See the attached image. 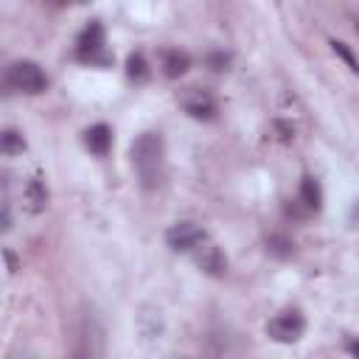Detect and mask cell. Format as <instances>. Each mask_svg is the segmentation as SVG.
I'll use <instances>...</instances> for the list:
<instances>
[{
    "mask_svg": "<svg viewBox=\"0 0 359 359\" xmlns=\"http://www.w3.org/2000/svg\"><path fill=\"white\" fill-rule=\"evenodd\" d=\"M132 163L140 174L143 189H154L163 177V138L160 132H143L132 143Z\"/></svg>",
    "mask_w": 359,
    "mask_h": 359,
    "instance_id": "1",
    "label": "cell"
},
{
    "mask_svg": "<svg viewBox=\"0 0 359 359\" xmlns=\"http://www.w3.org/2000/svg\"><path fill=\"white\" fill-rule=\"evenodd\" d=\"M6 85L17 93H26V96H37L48 87V76L43 73V68L37 62H15L9 65L6 71Z\"/></svg>",
    "mask_w": 359,
    "mask_h": 359,
    "instance_id": "2",
    "label": "cell"
},
{
    "mask_svg": "<svg viewBox=\"0 0 359 359\" xmlns=\"http://www.w3.org/2000/svg\"><path fill=\"white\" fill-rule=\"evenodd\" d=\"M177 101L197 121H214L217 118V98L203 87H183L177 93Z\"/></svg>",
    "mask_w": 359,
    "mask_h": 359,
    "instance_id": "3",
    "label": "cell"
},
{
    "mask_svg": "<svg viewBox=\"0 0 359 359\" xmlns=\"http://www.w3.org/2000/svg\"><path fill=\"white\" fill-rule=\"evenodd\" d=\"M303 328H306V320L300 312H281L275 314L270 323H267V337L275 339V342H295L303 337Z\"/></svg>",
    "mask_w": 359,
    "mask_h": 359,
    "instance_id": "4",
    "label": "cell"
},
{
    "mask_svg": "<svg viewBox=\"0 0 359 359\" xmlns=\"http://www.w3.org/2000/svg\"><path fill=\"white\" fill-rule=\"evenodd\" d=\"M166 242L174 253H189V250H197L203 242H205V230L194 222H177L168 233H166Z\"/></svg>",
    "mask_w": 359,
    "mask_h": 359,
    "instance_id": "5",
    "label": "cell"
},
{
    "mask_svg": "<svg viewBox=\"0 0 359 359\" xmlns=\"http://www.w3.org/2000/svg\"><path fill=\"white\" fill-rule=\"evenodd\" d=\"M194 261H197V267H200L205 275H211V278H225V275H228V258H225V253H222L217 244H211V242H203V244L194 250Z\"/></svg>",
    "mask_w": 359,
    "mask_h": 359,
    "instance_id": "6",
    "label": "cell"
},
{
    "mask_svg": "<svg viewBox=\"0 0 359 359\" xmlns=\"http://www.w3.org/2000/svg\"><path fill=\"white\" fill-rule=\"evenodd\" d=\"M76 45H79L76 51H79L82 59H90V62L101 59V62H107V57H101V51H104V26L98 20H90L87 23V29L79 34V43Z\"/></svg>",
    "mask_w": 359,
    "mask_h": 359,
    "instance_id": "7",
    "label": "cell"
},
{
    "mask_svg": "<svg viewBox=\"0 0 359 359\" xmlns=\"http://www.w3.org/2000/svg\"><path fill=\"white\" fill-rule=\"evenodd\" d=\"M160 68L166 79H180L183 73H189L191 68V57L180 48H163L160 51Z\"/></svg>",
    "mask_w": 359,
    "mask_h": 359,
    "instance_id": "8",
    "label": "cell"
},
{
    "mask_svg": "<svg viewBox=\"0 0 359 359\" xmlns=\"http://www.w3.org/2000/svg\"><path fill=\"white\" fill-rule=\"evenodd\" d=\"M45 205H48V189H45V183L40 177H31L26 183V189H23V208L29 214H43Z\"/></svg>",
    "mask_w": 359,
    "mask_h": 359,
    "instance_id": "9",
    "label": "cell"
},
{
    "mask_svg": "<svg viewBox=\"0 0 359 359\" xmlns=\"http://www.w3.org/2000/svg\"><path fill=\"white\" fill-rule=\"evenodd\" d=\"M85 146H87L93 154L104 157V154L110 152V146H112V129H110L107 124H96V126H90V129L85 132Z\"/></svg>",
    "mask_w": 359,
    "mask_h": 359,
    "instance_id": "10",
    "label": "cell"
},
{
    "mask_svg": "<svg viewBox=\"0 0 359 359\" xmlns=\"http://www.w3.org/2000/svg\"><path fill=\"white\" fill-rule=\"evenodd\" d=\"M300 203H303L309 211H320V205H323V191H320V186H317L314 177H303V180H300Z\"/></svg>",
    "mask_w": 359,
    "mask_h": 359,
    "instance_id": "11",
    "label": "cell"
},
{
    "mask_svg": "<svg viewBox=\"0 0 359 359\" xmlns=\"http://www.w3.org/2000/svg\"><path fill=\"white\" fill-rule=\"evenodd\" d=\"M126 76H129L132 82H146V79L152 76V71H149L143 54H132V57L126 59Z\"/></svg>",
    "mask_w": 359,
    "mask_h": 359,
    "instance_id": "12",
    "label": "cell"
},
{
    "mask_svg": "<svg viewBox=\"0 0 359 359\" xmlns=\"http://www.w3.org/2000/svg\"><path fill=\"white\" fill-rule=\"evenodd\" d=\"M0 149H3V154H20L23 149H26V140H23V135L17 132V129H6L3 132V140H0Z\"/></svg>",
    "mask_w": 359,
    "mask_h": 359,
    "instance_id": "13",
    "label": "cell"
},
{
    "mask_svg": "<svg viewBox=\"0 0 359 359\" xmlns=\"http://www.w3.org/2000/svg\"><path fill=\"white\" fill-rule=\"evenodd\" d=\"M331 48H334V54H337V57H339V59H342V62H345V65H348L353 73H359V62H356V57L348 51V45H345V43L331 40Z\"/></svg>",
    "mask_w": 359,
    "mask_h": 359,
    "instance_id": "14",
    "label": "cell"
},
{
    "mask_svg": "<svg viewBox=\"0 0 359 359\" xmlns=\"http://www.w3.org/2000/svg\"><path fill=\"white\" fill-rule=\"evenodd\" d=\"M267 247H270V253H275V256H281V258H286V256H292V242L289 239H281V236H272L270 242H267Z\"/></svg>",
    "mask_w": 359,
    "mask_h": 359,
    "instance_id": "15",
    "label": "cell"
},
{
    "mask_svg": "<svg viewBox=\"0 0 359 359\" xmlns=\"http://www.w3.org/2000/svg\"><path fill=\"white\" fill-rule=\"evenodd\" d=\"M208 65H211L214 71H225V68L230 65V57H228V54H211V57H208Z\"/></svg>",
    "mask_w": 359,
    "mask_h": 359,
    "instance_id": "16",
    "label": "cell"
},
{
    "mask_svg": "<svg viewBox=\"0 0 359 359\" xmlns=\"http://www.w3.org/2000/svg\"><path fill=\"white\" fill-rule=\"evenodd\" d=\"M275 126H278V132H281V140H292V138H295V126H292V124H284V121H281V124H275Z\"/></svg>",
    "mask_w": 359,
    "mask_h": 359,
    "instance_id": "17",
    "label": "cell"
},
{
    "mask_svg": "<svg viewBox=\"0 0 359 359\" xmlns=\"http://www.w3.org/2000/svg\"><path fill=\"white\" fill-rule=\"evenodd\" d=\"M3 256H6V264H9V272L15 275V272H17V258H15V253H12V250H6Z\"/></svg>",
    "mask_w": 359,
    "mask_h": 359,
    "instance_id": "18",
    "label": "cell"
},
{
    "mask_svg": "<svg viewBox=\"0 0 359 359\" xmlns=\"http://www.w3.org/2000/svg\"><path fill=\"white\" fill-rule=\"evenodd\" d=\"M348 351L353 359H359V339H348Z\"/></svg>",
    "mask_w": 359,
    "mask_h": 359,
    "instance_id": "19",
    "label": "cell"
},
{
    "mask_svg": "<svg viewBox=\"0 0 359 359\" xmlns=\"http://www.w3.org/2000/svg\"><path fill=\"white\" fill-rule=\"evenodd\" d=\"M356 31H359V23H356Z\"/></svg>",
    "mask_w": 359,
    "mask_h": 359,
    "instance_id": "20",
    "label": "cell"
}]
</instances>
